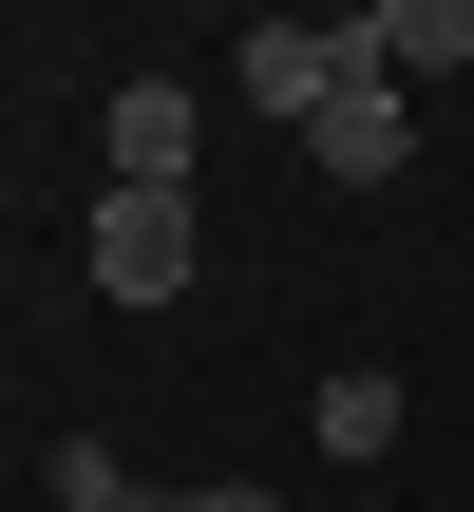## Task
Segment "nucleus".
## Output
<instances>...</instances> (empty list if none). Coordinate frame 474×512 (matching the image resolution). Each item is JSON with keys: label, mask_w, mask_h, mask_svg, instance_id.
Listing matches in <instances>:
<instances>
[{"label": "nucleus", "mask_w": 474, "mask_h": 512, "mask_svg": "<svg viewBox=\"0 0 474 512\" xmlns=\"http://www.w3.org/2000/svg\"><path fill=\"white\" fill-rule=\"evenodd\" d=\"M95 304H190V266H209V228H190V190H95Z\"/></svg>", "instance_id": "obj_1"}, {"label": "nucleus", "mask_w": 474, "mask_h": 512, "mask_svg": "<svg viewBox=\"0 0 474 512\" xmlns=\"http://www.w3.org/2000/svg\"><path fill=\"white\" fill-rule=\"evenodd\" d=\"M342 76H361V38H342V19H247V38H228V95H247V114H285V133H304Z\"/></svg>", "instance_id": "obj_2"}, {"label": "nucleus", "mask_w": 474, "mask_h": 512, "mask_svg": "<svg viewBox=\"0 0 474 512\" xmlns=\"http://www.w3.org/2000/svg\"><path fill=\"white\" fill-rule=\"evenodd\" d=\"M304 171H342V190H399V171H418V95H399V76H342V95L304 114Z\"/></svg>", "instance_id": "obj_3"}, {"label": "nucleus", "mask_w": 474, "mask_h": 512, "mask_svg": "<svg viewBox=\"0 0 474 512\" xmlns=\"http://www.w3.org/2000/svg\"><path fill=\"white\" fill-rule=\"evenodd\" d=\"M95 152H114V190H190V152H209V95H190V76H133V95L95 114Z\"/></svg>", "instance_id": "obj_4"}, {"label": "nucleus", "mask_w": 474, "mask_h": 512, "mask_svg": "<svg viewBox=\"0 0 474 512\" xmlns=\"http://www.w3.org/2000/svg\"><path fill=\"white\" fill-rule=\"evenodd\" d=\"M342 38H361V76H399V95H418V76H474V0H380V19H342Z\"/></svg>", "instance_id": "obj_5"}, {"label": "nucleus", "mask_w": 474, "mask_h": 512, "mask_svg": "<svg viewBox=\"0 0 474 512\" xmlns=\"http://www.w3.org/2000/svg\"><path fill=\"white\" fill-rule=\"evenodd\" d=\"M323 456H399V380H380V361L323 380Z\"/></svg>", "instance_id": "obj_6"}, {"label": "nucleus", "mask_w": 474, "mask_h": 512, "mask_svg": "<svg viewBox=\"0 0 474 512\" xmlns=\"http://www.w3.org/2000/svg\"><path fill=\"white\" fill-rule=\"evenodd\" d=\"M57 512H152V494H133V456H114V437H57Z\"/></svg>", "instance_id": "obj_7"}, {"label": "nucleus", "mask_w": 474, "mask_h": 512, "mask_svg": "<svg viewBox=\"0 0 474 512\" xmlns=\"http://www.w3.org/2000/svg\"><path fill=\"white\" fill-rule=\"evenodd\" d=\"M171 512H285V494H247V475H209V494H171Z\"/></svg>", "instance_id": "obj_8"}]
</instances>
